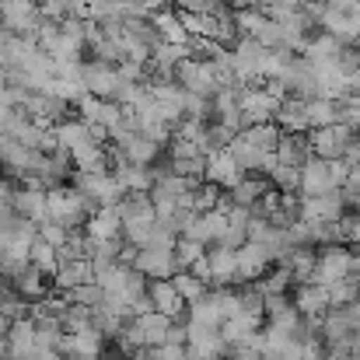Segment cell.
Masks as SVG:
<instances>
[{
    "label": "cell",
    "mask_w": 360,
    "mask_h": 360,
    "mask_svg": "<svg viewBox=\"0 0 360 360\" xmlns=\"http://www.w3.org/2000/svg\"><path fill=\"white\" fill-rule=\"evenodd\" d=\"M46 200H49V221H56V224H60V228H67V231L84 228V224H88V217L98 210V207H95L88 196H81L70 182L46 189Z\"/></svg>",
    "instance_id": "6da1fadb"
},
{
    "label": "cell",
    "mask_w": 360,
    "mask_h": 360,
    "mask_svg": "<svg viewBox=\"0 0 360 360\" xmlns=\"http://www.w3.org/2000/svg\"><path fill=\"white\" fill-rule=\"evenodd\" d=\"M81 196H88L95 207H116L122 200L120 182L112 179V172H70L67 179Z\"/></svg>",
    "instance_id": "7a4b0ae2"
},
{
    "label": "cell",
    "mask_w": 360,
    "mask_h": 360,
    "mask_svg": "<svg viewBox=\"0 0 360 360\" xmlns=\"http://www.w3.org/2000/svg\"><path fill=\"white\" fill-rule=\"evenodd\" d=\"M175 84H182L189 95H200V98H214L221 91L217 74H214V63L210 60H200V56H186L175 67Z\"/></svg>",
    "instance_id": "3957f363"
},
{
    "label": "cell",
    "mask_w": 360,
    "mask_h": 360,
    "mask_svg": "<svg viewBox=\"0 0 360 360\" xmlns=\"http://www.w3.org/2000/svg\"><path fill=\"white\" fill-rule=\"evenodd\" d=\"M165 165L175 172V175H189V179H203V168H207V154L200 150L196 140H186V136H172L165 143Z\"/></svg>",
    "instance_id": "277c9868"
},
{
    "label": "cell",
    "mask_w": 360,
    "mask_h": 360,
    "mask_svg": "<svg viewBox=\"0 0 360 360\" xmlns=\"http://www.w3.org/2000/svg\"><path fill=\"white\" fill-rule=\"evenodd\" d=\"M280 98L266 88V84H245L238 91V112H241V129L255 126V122H273Z\"/></svg>",
    "instance_id": "5b68a950"
},
{
    "label": "cell",
    "mask_w": 360,
    "mask_h": 360,
    "mask_svg": "<svg viewBox=\"0 0 360 360\" xmlns=\"http://www.w3.org/2000/svg\"><path fill=\"white\" fill-rule=\"evenodd\" d=\"M350 245H319L315 248V269H311V283L333 287L336 280H343L350 273Z\"/></svg>",
    "instance_id": "8992f818"
},
{
    "label": "cell",
    "mask_w": 360,
    "mask_h": 360,
    "mask_svg": "<svg viewBox=\"0 0 360 360\" xmlns=\"http://www.w3.org/2000/svg\"><path fill=\"white\" fill-rule=\"evenodd\" d=\"M354 136H357V129H350V126H343V122H333V126H315V129H308L311 154H315V158H326V161H333V158H343V147H347Z\"/></svg>",
    "instance_id": "52a82bcc"
},
{
    "label": "cell",
    "mask_w": 360,
    "mask_h": 360,
    "mask_svg": "<svg viewBox=\"0 0 360 360\" xmlns=\"http://www.w3.org/2000/svg\"><path fill=\"white\" fill-rule=\"evenodd\" d=\"M235 259H238L235 287L252 283V280H259V276H266V273H269V266H273V252H269L262 241H245L241 248H235Z\"/></svg>",
    "instance_id": "ba28073f"
},
{
    "label": "cell",
    "mask_w": 360,
    "mask_h": 360,
    "mask_svg": "<svg viewBox=\"0 0 360 360\" xmlns=\"http://www.w3.org/2000/svg\"><path fill=\"white\" fill-rule=\"evenodd\" d=\"M7 196H11V207H14L18 217H25V221H32V224L49 221V200H46V189H42V186H32V182L11 186Z\"/></svg>",
    "instance_id": "9c48e42d"
},
{
    "label": "cell",
    "mask_w": 360,
    "mask_h": 360,
    "mask_svg": "<svg viewBox=\"0 0 360 360\" xmlns=\"http://www.w3.org/2000/svg\"><path fill=\"white\" fill-rule=\"evenodd\" d=\"M42 14L35 0H0V28L14 35H35Z\"/></svg>",
    "instance_id": "30bf717a"
},
{
    "label": "cell",
    "mask_w": 360,
    "mask_h": 360,
    "mask_svg": "<svg viewBox=\"0 0 360 360\" xmlns=\"http://www.w3.org/2000/svg\"><path fill=\"white\" fill-rule=\"evenodd\" d=\"M81 84L88 95L95 98H112L116 95V84H120V74L112 63H102V60H81Z\"/></svg>",
    "instance_id": "8fae6325"
},
{
    "label": "cell",
    "mask_w": 360,
    "mask_h": 360,
    "mask_svg": "<svg viewBox=\"0 0 360 360\" xmlns=\"http://www.w3.org/2000/svg\"><path fill=\"white\" fill-rule=\"evenodd\" d=\"M105 336L91 326V329H84V333H63L60 336V354L63 357H74V360H98L102 354H105Z\"/></svg>",
    "instance_id": "7c38bea8"
},
{
    "label": "cell",
    "mask_w": 360,
    "mask_h": 360,
    "mask_svg": "<svg viewBox=\"0 0 360 360\" xmlns=\"http://www.w3.org/2000/svg\"><path fill=\"white\" fill-rule=\"evenodd\" d=\"M319 28H322V32H329V35H336L340 42L354 46V42H357V35H360L357 7L340 11V7H329V4H326V11H322V18H319Z\"/></svg>",
    "instance_id": "4fadbf2b"
},
{
    "label": "cell",
    "mask_w": 360,
    "mask_h": 360,
    "mask_svg": "<svg viewBox=\"0 0 360 360\" xmlns=\"http://www.w3.org/2000/svg\"><path fill=\"white\" fill-rule=\"evenodd\" d=\"M347 214L343 193L329 189L322 196H301V221H340Z\"/></svg>",
    "instance_id": "5bb4252c"
},
{
    "label": "cell",
    "mask_w": 360,
    "mask_h": 360,
    "mask_svg": "<svg viewBox=\"0 0 360 360\" xmlns=\"http://www.w3.org/2000/svg\"><path fill=\"white\" fill-rule=\"evenodd\" d=\"M4 343H7V347L0 350V360H25V357H32V350H35V319L28 315V319L11 322V329H7Z\"/></svg>",
    "instance_id": "9a60e30c"
},
{
    "label": "cell",
    "mask_w": 360,
    "mask_h": 360,
    "mask_svg": "<svg viewBox=\"0 0 360 360\" xmlns=\"http://www.w3.org/2000/svg\"><path fill=\"white\" fill-rule=\"evenodd\" d=\"M129 266L140 269L147 280H168L172 273H179L172 248H136V255H133Z\"/></svg>",
    "instance_id": "2e32d148"
},
{
    "label": "cell",
    "mask_w": 360,
    "mask_h": 360,
    "mask_svg": "<svg viewBox=\"0 0 360 360\" xmlns=\"http://www.w3.org/2000/svg\"><path fill=\"white\" fill-rule=\"evenodd\" d=\"M241 175H245V172L235 165V158L228 154V147H224V150H210V154H207L203 182H214V186H221V189H231V186H238L241 182Z\"/></svg>",
    "instance_id": "e0dca14e"
},
{
    "label": "cell",
    "mask_w": 360,
    "mask_h": 360,
    "mask_svg": "<svg viewBox=\"0 0 360 360\" xmlns=\"http://www.w3.org/2000/svg\"><path fill=\"white\" fill-rule=\"evenodd\" d=\"M147 297H150L154 311L168 315L172 322L186 319V301L179 297V290L172 287V280H147Z\"/></svg>",
    "instance_id": "ac0fdd59"
},
{
    "label": "cell",
    "mask_w": 360,
    "mask_h": 360,
    "mask_svg": "<svg viewBox=\"0 0 360 360\" xmlns=\"http://www.w3.org/2000/svg\"><path fill=\"white\" fill-rule=\"evenodd\" d=\"M207 266H210V287H235V248L224 245H207Z\"/></svg>",
    "instance_id": "d6986e66"
},
{
    "label": "cell",
    "mask_w": 360,
    "mask_h": 360,
    "mask_svg": "<svg viewBox=\"0 0 360 360\" xmlns=\"http://www.w3.org/2000/svg\"><path fill=\"white\" fill-rule=\"evenodd\" d=\"M290 304L297 308V315H326L329 311V287L322 283H297L290 287Z\"/></svg>",
    "instance_id": "ffe728a7"
},
{
    "label": "cell",
    "mask_w": 360,
    "mask_h": 360,
    "mask_svg": "<svg viewBox=\"0 0 360 360\" xmlns=\"http://www.w3.org/2000/svg\"><path fill=\"white\" fill-rule=\"evenodd\" d=\"M329 189H336V186H333V175H329V161L311 154V158L301 165V196H322V193H329Z\"/></svg>",
    "instance_id": "44dd1931"
},
{
    "label": "cell",
    "mask_w": 360,
    "mask_h": 360,
    "mask_svg": "<svg viewBox=\"0 0 360 360\" xmlns=\"http://www.w3.org/2000/svg\"><path fill=\"white\" fill-rule=\"evenodd\" d=\"M88 280H95V269H91L88 259H60V266L53 273L56 294H67V290H74L77 283H88Z\"/></svg>",
    "instance_id": "7402d4cb"
},
{
    "label": "cell",
    "mask_w": 360,
    "mask_h": 360,
    "mask_svg": "<svg viewBox=\"0 0 360 360\" xmlns=\"http://www.w3.org/2000/svg\"><path fill=\"white\" fill-rule=\"evenodd\" d=\"M49 283H53V280H49L42 269H35L32 262H25V266H18V269L11 273V287H14L21 297H28V301H39V297H46Z\"/></svg>",
    "instance_id": "603a6c76"
},
{
    "label": "cell",
    "mask_w": 360,
    "mask_h": 360,
    "mask_svg": "<svg viewBox=\"0 0 360 360\" xmlns=\"http://www.w3.org/2000/svg\"><path fill=\"white\" fill-rule=\"evenodd\" d=\"M112 179L120 182L122 193H150V186H154V175H150V168H143V165H129V161H112Z\"/></svg>",
    "instance_id": "cb8c5ba5"
},
{
    "label": "cell",
    "mask_w": 360,
    "mask_h": 360,
    "mask_svg": "<svg viewBox=\"0 0 360 360\" xmlns=\"http://www.w3.org/2000/svg\"><path fill=\"white\" fill-rule=\"evenodd\" d=\"M273 122H276L283 133H304V129H311V126H308V116H304V98H301V95H283L280 105H276Z\"/></svg>",
    "instance_id": "d4e9b609"
},
{
    "label": "cell",
    "mask_w": 360,
    "mask_h": 360,
    "mask_svg": "<svg viewBox=\"0 0 360 360\" xmlns=\"http://www.w3.org/2000/svg\"><path fill=\"white\" fill-rule=\"evenodd\" d=\"M74 172H109V150L98 140H84L81 147L70 150Z\"/></svg>",
    "instance_id": "484cf974"
},
{
    "label": "cell",
    "mask_w": 360,
    "mask_h": 360,
    "mask_svg": "<svg viewBox=\"0 0 360 360\" xmlns=\"http://www.w3.org/2000/svg\"><path fill=\"white\" fill-rule=\"evenodd\" d=\"M343 46L347 42H340L336 35H329V32H311L308 35V42H304V49H301V56L308 60V63H322V60H336L340 53H343Z\"/></svg>",
    "instance_id": "4316f807"
},
{
    "label": "cell",
    "mask_w": 360,
    "mask_h": 360,
    "mask_svg": "<svg viewBox=\"0 0 360 360\" xmlns=\"http://www.w3.org/2000/svg\"><path fill=\"white\" fill-rule=\"evenodd\" d=\"M311 158V143H308V129L304 133H280V143H276V161L280 165H304Z\"/></svg>",
    "instance_id": "83f0119b"
},
{
    "label": "cell",
    "mask_w": 360,
    "mask_h": 360,
    "mask_svg": "<svg viewBox=\"0 0 360 360\" xmlns=\"http://www.w3.org/2000/svg\"><path fill=\"white\" fill-rule=\"evenodd\" d=\"M266 189H273L269 175H241L238 186H231V189H228V200H231V203H238V207H252V203H259V200H262V193H266Z\"/></svg>",
    "instance_id": "f1b7e54d"
},
{
    "label": "cell",
    "mask_w": 360,
    "mask_h": 360,
    "mask_svg": "<svg viewBox=\"0 0 360 360\" xmlns=\"http://www.w3.org/2000/svg\"><path fill=\"white\" fill-rule=\"evenodd\" d=\"M84 235H88V238H120L122 221H120V214H116V207H98V210L88 217Z\"/></svg>",
    "instance_id": "f546056e"
},
{
    "label": "cell",
    "mask_w": 360,
    "mask_h": 360,
    "mask_svg": "<svg viewBox=\"0 0 360 360\" xmlns=\"http://www.w3.org/2000/svg\"><path fill=\"white\" fill-rule=\"evenodd\" d=\"M150 21H154V28H158L161 42H175V46H186V42H189V32L182 28V21H179V14H175L172 7H168V11L150 14Z\"/></svg>",
    "instance_id": "4dcf8cb0"
},
{
    "label": "cell",
    "mask_w": 360,
    "mask_h": 360,
    "mask_svg": "<svg viewBox=\"0 0 360 360\" xmlns=\"http://www.w3.org/2000/svg\"><path fill=\"white\" fill-rule=\"evenodd\" d=\"M238 133L252 143V147H259V150H276L283 129H280L276 122H255V126H245V129H238Z\"/></svg>",
    "instance_id": "1f68e13d"
},
{
    "label": "cell",
    "mask_w": 360,
    "mask_h": 360,
    "mask_svg": "<svg viewBox=\"0 0 360 360\" xmlns=\"http://www.w3.org/2000/svg\"><path fill=\"white\" fill-rule=\"evenodd\" d=\"M304 116L308 126H333L336 122V98H326V95H315V98H304Z\"/></svg>",
    "instance_id": "d6a6232c"
},
{
    "label": "cell",
    "mask_w": 360,
    "mask_h": 360,
    "mask_svg": "<svg viewBox=\"0 0 360 360\" xmlns=\"http://www.w3.org/2000/svg\"><path fill=\"white\" fill-rule=\"evenodd\" d=\"M168 280H172V287L179 290V297H182L186 304H193L196 297H203V294L210 290V283H207V280H200V276H193L189 269H179V273H172Z\"/></svg>",
    "instance_id": "836d02e7"
},
{
    "label": "cell",
    "mask_w": 360,
    "mask_h": 360,
    "mask_svg": "<svg viewBox=\"0 0 360 360\" xmlns=\"http://www.w3.org/2000/svg\"><path fill=\"white\" fill-rule=\"evenodd\" d=\"M28 262H32L35 269H42V273L53 280V273H56V266H60V255H56V248H53L49 241H42L35 235L32 248H28Z\"/></svg>",
    "instance_id": "e575fe53"
},
{
    "label": "cell",
    "mask_w": 360,
    "mask_h": 360,
    "mask_svg": "<svg viewBox=\"0 0 360 360\" xmlns=\"http://www.w3.org/2000/svg\"><path fill=\"white\" fill-rule=\"evenodd\" d=\"M269 182H273V189H280V193H301V168L276 161V168L269 172Z\"/></svg>",
    "instance_id": "d590c367"
},
{
    "label": "cell",
    "mask_w": 360,
    "mask_h": 360,
    "mask_svg": "<svg viewBox=\"0 0 360 360\" xmlns=\"http://www.w3.org/2000/svg\"><path fill=\"white\" fill-rule=\"evenodd\" d=\"M63 297L74 301V304H84V308H98V304L105 301V290H102L95 280H88V283H77L74 290H67Z\"/></svg>",
    "instance_id": "8d00e7d4"
},
{
    "label": "cell",
    "mask_w": 360,
    "mask_h": 360,
    "mask_svg": "<svg viewBox=\"0 0 360 360\" xmlns=\"http://www.w3.org/2000/svg\"><path fill=\"white\" fill-rule=\"evenodd\" d=\"M0 315H7V319H28L32 315V301L28 297H21L18 290H0Z\"/></svg>",
    "instance_id": "74e56055"
},
{
    "label": "cell",
    "mask_w": 360,
    "mask_h": 360,
    "mask_svg": "<svg viewBox=\"0 0 360 360\" xmlns=\"http://www.w3.org/2000/svg\"><path fill=\"white\" fill-rule=\"evenodd\" d=\"M203 252H207V245H200V241L182 238V235H179L175 248H172V255H175V269H189V266H193Z\"/></svg>",
    "instance_id": "f35d334b"
},
{
    "label": "cell",
    "mask_w": 360,
    "mask_h": 360,
    "mask_svg": "<svg viewBox=\"0 0 360 360\" xmlns=\"http://www.w3.org/2000/svg\"><path fill=\"white\" fill-rule=\"evenodd\" d=\"M357 297H360V283L354 276H343V280H336L329 287V308H343V304H350Z\"/></svg>",
    "instance_id": "ab89813d"
},
{
    "label": "cell",
    "mask_w": 360,
    "mask_h": 360,
    "mask_svg": "<svg viewBox=\"0 0 360 360\" xmlns=\"http://www.w3.org/2000/svg\"><path fill=\"white\" fill-rule=\"evenodd\" d=\"M336 122L360 129V95H340L336 98Z\"/></svg>",
    "instance_id": "60d3db41"
},
{
    "label": "cell",
    "mask_w": 360,
    "mask_h": 360,
    "mask_svg": "<svg viewBox=\"0 0 360 360\" xmlns=\"http://www.w3.org/2000/svg\"><path fill=\"white\" fill-rule=\"evenodd\" d=\"M297 322H301V315H297V308H294V304H283L280 311L266 315V326H273V329H276V333H283V336H294Z\"/></svg>",
    "instance_id": "b9f144b4"
},
{
    "label": "cell",
    "mask_w": 360,
    "mask_h": 360,
    "mask_svg": "<svg viewBox=\"0 0 360 360\" xmlns=\"http://www.w3.org/2000/svg\"><path fill=\"white\" fill-rule=\"evenodd\" d=\"M175 11H193V14H221L228 11L224 0H172Z\"/></svg>",
    "instance_id": "7bdbcfd3"
},
{
    "label": "cell",
    "mask_w": 360,
    "mask_h": 360,
    "mask_svg": "<svg viewBox=\"0 0 360 360\" xmlns=\"http://www.w3.org/2000/svg\"><path fill=\"white\" fill-rule=\"evenodd\" d=\"M67 235H70V231H67V228H60L56 221H42V224H39V238L49 241L53 248H60V245L67 241Z\"/></svg>",
    "instance_id": "ee69618b"
},
{
    "label": "cell",
    "mask_w": 360,
    "mask_h": 360,
    "mask_svg": "<svg viewBox=\"0 0 360 360\" xmlns=\"http://www.w3.org/2000/svg\"><path fill=\"white\" fill-rule=\"evenodd\" d=\"M245 241H248L245 228H241V224H228V228H224V235L214 241V245H224V248H241Z\"/></svg>",
    "instance_id": "f6af8a7d"
},
{
    "label": "cell",
    "mask_w": 360,
    "mask_h": 360,
    "mask_svg": "<svg viewBox=\"0 0 360 360\" xmlns=\"http://www.w3.org/2000/svg\"><path fill=\"white\" fill-rule=\"evenodd\" d=\"M18 214H14V207H11V196H0V231H14L18 228Z\"/></svg>",
    "instance_id": "bcb514c9"
},
{
    "label": "cell",
    "mask_w": 360,
    "mask_h": 360,
    "mask_svg": "<svg viewBox=\"0 0 360 360\" xmlns=\"http://www.w3.org/2000/svg\"><path fill=\"white\" fill-rule=\"evenodd\" d=\"M189 273H193V276H200V280H207V283H210V266H207V252H203V255H200V259H196V262H193V266H189Z\"/></svg>",
    "instance_id": "7dc6e473"
},
{
    "label": "cell",
    "mask_w": 360,
    "mask_h": 360,
    "mask_svg": "<svg viewBox=\"0 0 360 360\" xmlns=\"http://www.w3.org/2000/svg\"><path fill=\"white\" fill-rule=\"evenodd\" d=\"M140 7H143L147 14H158V11H168L172 0H140Z\"/></svg>",
    "instance_id": "c3c4849f"
},
{
    "label": "cell",
    "mask_w": 360,
    "mask_h": 360,
    "mask_svg": "<svg viewBox=\"0 0 360 360\" xmlns=\"http://www.w3.org/2000/svg\"><path fill=\"white\" fill-rule=\"evenodd\" d=\"M347 276H354V280L360 283V252H354V255H350V273H347Z\"/></svg>",
    "instance_id": "681fc988"
},
{
    "label": "cell",
    "mask_w": 360,
    "mask_h": 360,
    "mask_svg": "<svg viewBox=\"0 0 360 360\" xmlns=\"http://www.w3.org/2000/svg\"><path fill=\"white\" fill-rule=\"evenodd\" d=\"M7 193H11V186H7V182L0 179V196H7Z\"/></svg>",
    "instance_id": "f907efd6"
},
{
    "label": "cell",
    "mask_w": 360,
    "mask_h": 360,
    "mask_svg": "<svg viewBox=\"0 0 360 360\" xmlns=\"http://www.w3.org/2000/svg\"><path fill=\"white\" fill-rule=\"evenodd\" d=\"M120 357H122V354H102L98 360H120Z\"/></svg>",
    "instance_id": "816d5d0a"
},
{
    "label": "cell",
    "mask_w": 360,
    "mask_h": 360,
    "mask_svg": "<svg viewBox=\"0 0 360 360\" xmlns=\"http://www.w3.org/2000/svg\"><path fill=\"white\" fill-rule=\"evenodd\" d=\"M357 49H360V35H357Z\"/></svg>",
    "instance_id": "f5cc1de1"
},
{
    "label": "cell",
    "mask_w": 360,
    "mask_h": 360,
    "mask_svg": "<svg viewBox=\"0 0 360 360\" xmlns=\"http://www.w3.org/2000/svg\"><path fill=\"white\" fill-rule=\"evenodd\" d=\"M63 360H74V357H63Z\"/></svg>",
    "instance_id": "db71d44e"
}]
</instances>
